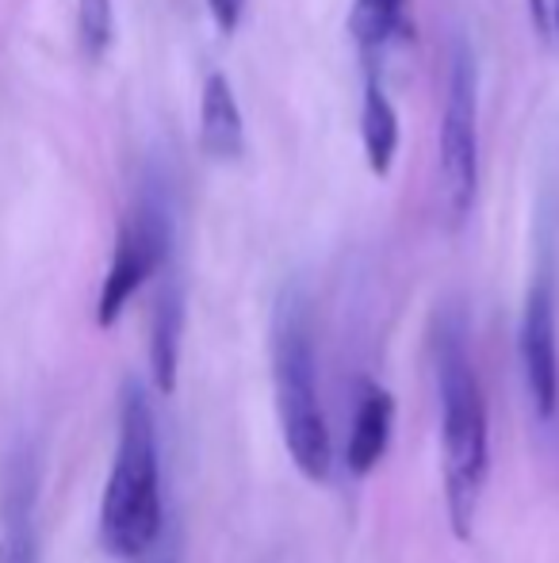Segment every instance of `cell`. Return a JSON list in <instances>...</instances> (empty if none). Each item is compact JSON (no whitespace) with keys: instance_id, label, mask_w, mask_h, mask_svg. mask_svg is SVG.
<instances>
[{"instance_id":"1","label":"cell","mask_w":559,"mask_h":563,"mask_svg":"<svg viewBox=\"0 0 559 563\" xmlns=\"http://www.w3.org/2000/svg\"><path fill=\"white\" fill-rule=\"evenodd\" d=\"M433 368H437L440 399V475H445L448 526L460 541H468L491 472V426L471 361L468 322L456 307L440 314L433 330Z\"/></svg>"},{"instance_id":"2","label":"cell","mask_w":559,"mask_h":563,"mask_svg":"<svg viewBox=\"0 0 559 563\" xmlns=\"http://www.w3.org/2000/svg\"><path fill=\"white\" fill-rule=\"evenodd\" d=\"M165 533L161 452L157 418L146 387L127 379L120 391V438L100 503V544L115 560H146Z\"/></svg>"},{"instance_id":"3","label":"cell","mask_w":559,"mask_h":563,"mask_svg":"<svg viewBox=\"0 0 559 563\" xmlns=\"http://www.w3.org/2000/svg\"><path fill=\"white\" fill-rule=\"evenodd\" d=\"M272 391H277L280 438L288 445V456L311 483L329 479L334 445H329V426L318 399L311 322L295 296L280 299L277 322H272Z\"/></svg>"},{"instance_id":"4","label":"cell","mask_w":559,"mask_h":563,"mask_svg":"<svg viewBox=\"0 0 559 563\" xmlns=\"http://www.w3.org/2000/svg\"><path fill=\"white\" fill-rule=\"evenodd\" d=\"M440 208L448 227H463L479 196V100H476V58L463 43L452 51L448 69V97L440 112Z\"/></svg>"},{"instance_id":"5","label":"cell","mask_w":559,"mask_h":563,"mask_svg":"<svg viewBox=\"0 0 559 563\" xmlns=\"http://www.w3.org/2000/svg\"><path fill=\"white\" fill-rule=\"evenodd\" d=\"M172 257V216L157 192H142L135 208L127 211L120 234H115V253L108 265L104 288L97 299V322L115 327L127 303L154 280L157 273L169 268Z\"/></svg>"},{"instance_id":"6","label":"cell","mask_w":559,"mask_h":563,"mask_svg":"<svg viewBox=\"0 0 559 563\" xmlns=\"http://www.w3.org/2000/svg\"><path fill=\"white\" fill-rule=\"evenodd\" d=\"M517 353H522V376L533 410L545 422H552L559 410V345H556V291L545 273L533 280L529 296H525Z\"/></svg>"},{"instance_id":"7","label":"cell","mask_w":559,"mask_h":563,"mask_svg":"<svg viewBox=\"0 0 559 563\" xmlns=\"http://www.w3.org/2000/svg\"><path fill=\"white\" fill-rule=\"evenodd\" d=\"M391 430H395V399H391L388 387L365 379L357 410H353L349 441H345V467L353 475L372 472L391 445Z\"/></svg>"},{"instance_id":"8","label":"cell","mask_w":559,"mask_h":563,"mask_svg":"<svg viewBox=\"0 0 559 563\" xmlns=\"http://www.w3.org/2000/svg\"><path fill=\"white\" fill-rule=\"evenodd\" d=\"M200 146L215 162H234L246 150V123L226 74H211L200 97Z\"/></svg>"},{"instance_id":"9","label":"cell","mask_w":559,"mask_h":563,"mask_svg":"<svg viewBox=\"0 0 559 563\" xmlns=\"http://www.w3.org/2000/svg\"><path fill=\"white\" fill-rule=\"evenodd\" d=\"M4 563H43L35 529V475L27 460H15L4 490Z\"/></svg>"},{"instance_id":"10","label":"cell","mask_w":559,"mask_h":563,"mask_svg":"<svg viewBox=\"0 0 559 563\" xmlns=\"http://www.w3.org/2000/svg\"><path fill=\"white\" fill-rule=\"evenodd\" d=\"M180 338H185V296H180L177 276H165L161 288H157L154 327H149V368H154L157 391L165 395L177 387Z\"/></svg>"},{"instance_id":"11","label":"cell","mask_w":559,"mask_h":563,"mask_svg":"<svg viewBox=\"0 0 559 563\" xmlns=\"http://www.w3.org/2000/svg\"><path fill=\"white\" fill-rule=\"evenodd\" d=\"M360 142H365L368 169H372L376 177H388L399 154V112L388 100V89H383L372 69H368L365 104H360Z\"/></svg>"},{"instance_id":"12","label":"cell","mask_w":559,"mask_h":563,"mask_svg":"<svg viewBox=\"0 0 559 563\" xmlns=\"http://www.w3.org/2000/svg\"><path fill=\"white\" fill-rule=\"evenodd\" d=\"M406 4L411 0H353L349 12V35L360 46L368 62L403 31L406 23Z\"/></svg>"},{"instance_id":"13","label":"cell","mask_w":559,"mask_h":563,"mask_svg":"<svg viewBox=\"0 0 559 563\" xmlns=\"http://www.w3.org/2000/svg\"><path fill=\"white\" fill-rule=\"evenodd\" d=\"M77 38L89 62H100L112 51L115 38V8L112 0H77Z\"/></svg>"},{"instance_id":"14","label":"cell","mask_w":559,"mask_h":563,"mask_svg":"<svg viewBox=\"0 0 559 563\" xmlns=\"http://www.w3.org/2000/svg\"><path fill=\"white\" fill-rule=\"evenodd\" d=\"M211 8V20L223 35H234L242 23V12H246V0H208Z\"/></svg>"},{"instance_id":"15","label":"cell","mask_w":559,"mask_h":563,"mask_svg":"<svg viewBox=\"0 0 559 563\" xmlns=\"http://www.w3.org/2000/svg\"><path fill=\"white\" fill-rule=\"evenodd\" d=\"M149 556H154V563H180L177 537H172L169 529H165V533H161V541L154 544V552H149ZM149 556H146V560H149Z\"/></svg>"}]
</instances>
